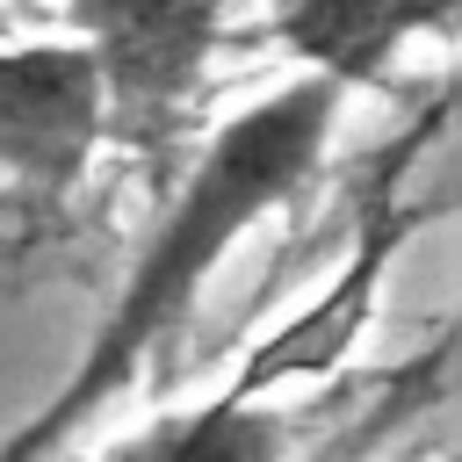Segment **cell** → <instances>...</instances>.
Segmentation results:
<instances>
[{
    "mask_svg": "<svg viewBox=\"0 0 462 462\" xmlns=\"http://www.w3.org/2000/svg\"><path fill=\"white\" fill-rule=\"evenodd\" d=\"M267 7H274V36L289 43V58H303V72L332 87L383 79L411 36L455 14V0H267Z\"/></svg>",
    "mask_w": 462,
    "mask_h": 462,
    "instance_id": "5",
    "label": "cell"
},
{
    "mask_svg": "<svg viewBox=\"0 0 462 462\" xmlns=\"http://www.w3.org/2000/svg\"><path fill=\"white\" fill-rule=\"evenodd\" d=\"M411 231H419V209H404L390 188H375V195L361 202L354 245H346V260L332 267V282H325L303 310H289V318L238 361V375H231L217 397L260 404V397H274V390H289V383H325L332 368H346L354 346H361L368 325H375L383 282H390L397 253L411 245Z\"/></svg>",
    "mask_w": 462,
    "mask_h": 462,
    "instance_id": "2",
    "label": "cell"
},
{
    "mask_svg": "<svg viewBox=\"0 0 462 462\" xmlns=\"http://www.w3.org/2000/svg\"><path fill=\"white\" fill-rule=\"evenodd\" d=\"M72 43L87 51L108 123H159L173 116L224 36L217 0H65Z\"/></svg>",
    "mask_w": 462,
    "mask_h": 462,
    "instance_id": "3",
    "label": "cell"
},
{
    "mask_svg": "<svg viewBox=\"0 0 462 462\" xmlns=\"http://www.w3.org/2000/svg\"><path fill=\"white\" fill-rule=\"evenodd\" d=\"M101 462H289V419L267 404H231L209 397L195 411L152 419Z\"/></svg>",
    "mask_w": 462,
    "mask_h": 462,
    "instance_id": "6",
    "label": "cell"
},
{
    "mask_svg": "<svg viewBox=\"0 0 462 462\" xmlns=\"http://www.w3.org/2000/svg\"><path fill=\"white\" fill-rule=\"evenodd\" d=\"M108 137V101L72 36L0 43V166L36 188L65 195L94 166Z\"/></svg>",
    "mask_w": 462,
    "mask_h": 462,
    "instance_id": "4",
    "label": "cell"
},
{
    "mask_svg": "<svg viewBox=\"0 0 462 462\" xmlns=\"http://www.w3.org/2000/svg\"><path fill=\"white\" fill-rule=\"evenodd\" d=\"M339 101H346V87H332L318 72H296L274 94H260L253 108H238L224 130H209V144L195 152V166L180 173V188L152 217L108 318L87 339V354L51 390V404L14 440H0V462H51L101 404H116L137 383V368L188 325L209 274L238 253V238L260 217H274L318 173V159L332 144V123H339Z\"/></svg>",
    "mask_w": 462,
    "mask_h": 462,
    "instance_id": "1",
    "label": "cell"
}]
</instances>
